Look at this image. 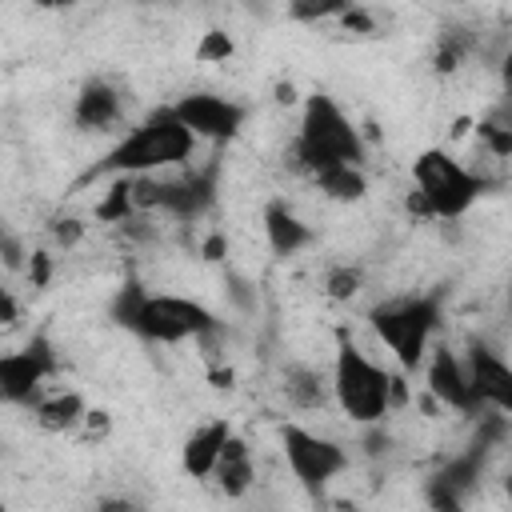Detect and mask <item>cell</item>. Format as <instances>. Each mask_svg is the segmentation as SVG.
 Wrapping results in <instances>:
<instances>
[{
  "label": "cell",
  "instance_id": "cell-29",
  "mask_svg": "<svg viewBox=\"0 0 512 512\" xmlns=\"http://www.w3.org/2000/svg\"><path fill=\"white\" fill-rule=\"evenodd\" d=\"M28 256H32V248L24 252V244L16 240V232H4V268L8 272H20L28 264Z\"/></svg>",
  "mask_w": 512,
  "mask_h": 512
},
{
  "label": "cell",
  "instance_id": "cell-23",
  "mask_svg": "<svg viewBox=\"0 0 512 512\" xmlns=\"http://www.w3.org/2000/svg\"><path fill=\"white\" fill-rule=\"evenodd\" d=\"M364 288V272L356 264H328L324 268V296L336 300V304H348L356 300Z\"/></svg>",
  "mask_w": 512,
  "mask_h": 512
},
{
  "label": "cell",
  "instance_id": "cell-26",
  "mask_svg": "<svg viewBox=\"0 0 512 512\" xmlns=\"http://www.w3.org/2000/svg\"><path fill=\"white\" fill-rule=\"evenodd\" d=\"M108 436H112V412L108 408H88L84 424L76 428V444L92 448V444H104Z\"/></svg>",
  "mask_w": 512,
  "mask_h": 512
},
{
  "label": "cell",
  "instance_id": "cell-9",
  "mask_svg": "<svg viewBox=\"0 0 512 512\" xmlns=\"http://www.w3.org/2000/svg\"><path fill=\"white\" fill-rule=\"evenodd\" d=\"M172 108L180 112V120L192 128L196 140L204 144H232L244 124H248V104L244 100H232L224 92H184L180 100H172Z\"/></svg>",
  "mask_w": 512,
  "mask_h": 512
},
{
  "label": "cell",
  "instance_id": "cell-6",
  "mask_svg": "<svg viewBox=\"0 0 512 512\" xmlns=\"http://www.w3.org/2000/svg\"><path fill=\"white\" fill-rule=\"evenodd\" d=\"M440 316H444L440 292H416V296H396V300L372 304L368 328L392 352V360L400 364V372L416 376L424 368L428 348L436 344Z\"/></svg>",
  "mask_w": 512,
  "mask_h": 512
},
{
  "label": "cell",
  "instance_id": "cell-31",
  "mask_svg": "<svg viewBox=\"0 0 512 512\" xmlns=\"http://www.w3.org/2000/svg\"><path fill=\"white\" fill-rule=\"evenodd\" d=\"M496 80H500V100L512 104V48L500 56V64H496Z\"/></svg>",
  "mask_w": 512,
  "mask_h": 512
},
{
  "label": "cell",
  "instance_id": "cell-2",
  "mask_svg": "<svg viewBox=\"0 0 512 512\" xmlns=\"http://www.w3.org/2000/svg\"><path fill=\"white\" fill-rule=\"evenodd\" d=\"M368 160V140L352 124V116L336 104L328 92H308L300 100V128L288 148V164L308 180L320 168L332 164H364Z\"/></svg>",
  "mask_w": 512,
  "mask_h": 512
},
{
  "label": "cell",
  "instance_id": "cell-34",
  "mask_svg": "<svg viewBox=\"0 0 512 512\" xmlns=\"http://www.w3.org/2000/svg\"><path fill=\"white\" fill-rule=\"evenodd\" d=\"M476 128V120L472 116H460V120H452V132H448V144H456V140H464L468 132Z\"/></svg>",
  "mask_w": 512,
  "mask_h": 512
},
{
  "label": "cell",
  "instance_id": "cell-3",
  "mask_svg": "<svg viewBox=\"0 0 512 512\" xmlns=\"http://www.w3.org/2000/svg\"><path fill=\"white\" fill-rule=\"evenodd\" d=\"M196 144L200 140L180 120V112L172 104H160L104 152V160L92 168V176H140V172L180 168L192 160Z\"/></svg>",
  "mask_w": 512,
  "mask_h": 512
},
{
  "label": "cell",
  "instance_id": "cell-27",
  "mask_svg": "<svg viewBox=\"0 0 512 512\" xmlns=\"http://www.w3.org/2000/svg\"><path fill=\"white\" fill-rule=\"evenodd\" d=\"M340 28H344L348 36H376V32H380V20H376V12H372V8L352 4V8L340 16Z\"/></svg>",
  "mask_w": 512,
  "mask_h": 512
},
{
  "label": "cell",
  "instance_id": "cell-35",
  "mask_svg": "<svg viewBox=\"0 0 512 512\" xmlns=\"http://www.w3.org/2000/svg\"><path fill=\"white\" fill-rule=\"evenodd\" d=\"M276 104H296V84H292V80H288V84H284V80L276 84Z\"/></svg>",
  "mask_w": 512,
  "mask_h": 512
},
{
  "label": "cell",
  "instance_id": "cell-24",
  "mask_svg": "<svg viewBox=\"0 0 512 512\" xmlns=\"http://www.w3.org/2000/svg\"><path fill=\"white\" fill-rule=\"evenodd\" d=\"M468 52H472V40H468V36H460V32L440 36V44H436V52H432V72H436V76H452V72L468 60Z\"/></svg>",
  "mask_w": 512,
  "mask_h": 512
},
{
  "label": "cell",
  "instance_id": "cell-8",
  "mask_svg": "<svg viewBox=\"0 0 512 512\" xmlns=\"http://www.w3.org/2000/svg\"><path fill=\"white\" fill-rule=\"evenodd\" d=\"M56 368L60 364H56V348H52L48 332H32L24 348L0 356V396H4V404L32 408L48 392V380L56 376Z\"/></svg>",
  "mask_w": 512,
  "mask_h": 512
},
{
  "label": "cell",
  "instance_id": "cell-18",
  "mask_svg": "<svg viewBox=\"0 0 512 512\" xmlns=\"http://www.w3.org/2000/svg\"><path fill=\"white\" fill-rule=\"evenodd\" d=\"M308 184L332 200V204H360L368 196V172L364 164H332V168H320L316 176H308Z\"/></svg>",
  "mask_w": 512,
  "mask_h": 512
},
{
  "label": "cell",
  "instance_id": "cell-22",
  "mask_svg": "<svg viewBox=\"0 0 512 512\" xmlns=\"http://www.w3.org/2000/svg\"><path fill=\"white\" fill-rule=\"evenodd\" d=\"M232 56H236V40H232V32H224V28H204L200 40H196V48H192V60H196L200 68L228 64Z\"/></svg>",
  "mask_w": 512,
  "mask_h": 512
},
{
  "label": "cell",
  "instance_id": "cell-30",
  "mask_svg": "<svg viewBox=\"0 0 512 512\" xmlns=\"http://www.w3.org/2000/svg\"><path fill=\"white\" fill-rule=\"evenodd\" d=\"M0 324H4V328H16V324H20V300H16L12 288L0 292Z\"/></svg>",
  "mask_w": 512,
  "mask_h": 512
},
{
  "label": "cell",
  "instance_id": "cell-36",
  "mask_svg": "<svg viewBox=\"0 0 512 512\" xmlns=\"http://www.w3.org/2000/svg\"><path fill=\"white\" fill-rule=\"evenodd\" d=\"M80 0H36V8H44V12H68V8H76Z\"/></svg>",
  "mask_w": 512,
  "mask_h": 512
},
{
  "label": "cell",
  "instance_id": "cell-5",
  "mask_svg": "<svg viewBox=\"0 0 512 512\" xmlns=\"http://www.w3.org/2000/svg\"><path fill=\"white\" fill-rule=\"evenodd\" d=\"M488 192L484 176L452 156L448 148H424L412 160V188H408V212L420 220H460L472 212V204Z\"/></svg>",
  "mask_w": 512,
  "mask_h": 512
},
{
  "label": "cell",
  "instance_id": "cell-17",
  "mask_svg": "<svg viewBox=\"0 0 512 512\" xmlns=\"http://www.w3.org/2000/svg\"><path fill=\"white\" fill-rule=\"evenodd\" d=\"M212 484H216V488H220L228 500H240V496H248V488L256 484L252 448H248V440H244L240 432H232V436H228V444H224V452H220V460H216Z\"/></svg>",
  "mask_w": 512,
  "mask_h": 512
},
{
  "label": "cell",
  "instance_id": "cell-7",
  "mask_svg": "<svg viewBox=\"0 0 512 512\" xmlns=\"http://www.w3.org/2000/svg\"><path fill=\"white\" fill-rule=\"evenodd\" d=\"M276 440H280V456H284L292 480L300 488H308V492H324L352 464L348 460V448L340 440H332L324 432H312V428H304L296 420L280 424L276 428Z\"/></svg>",
  "mask_w": 512,
  "mask_h": 512
},
{
  "label": "cell",
  "instance_id": "cell-16",
  "mask_svg": "<svg viewBox=\"0 0 512 512\" xmlns=\"http://www.w3.org/2000/svg\"><path fill=\"white\" fill-rule=\"evenodd\" d=\"M88 400L84 392L76 388H60V392H44L36 404H32V420L40 432H52V436H76V428L84 424L88 416Z\"/></svg>",
  "mask_w": 512,
  "mask_h": 512
},
{
  "label": "cell",
  "instance_id": "cell-38",
  "mask_svg": "<svg viewBox=\"0 0 512 512\" xmlns=\"http://www.w3.org/2000/svg\"><path fill=\"white\" fill-rule=\"evenodd\" d=\"M508 308H512V284H508Z\"/></svg>",
  "mask_w": 512,
  "mask_h": 512
},
{
  "label": "cell",
  "instance_id": "cell-1",
  "mask_svg": "<svg viewBox=\"0 0 512 512\" xmlns=\"http://www.w3.org/2000/svg\"><path fill=\"white\" fill-rule=\"evenodd\" d=\"M108 320L124 332H132L136 340L144 344H188V340H200L204 332L220 328L216 312L192 296H180V292H148L136 276H128L112 300H108Z\"/></svg>",
  "mask_w": 512,
  "mask_h": 512
},
{
  "label": "cell",
  "instance_id": "cell-19",
  "mask_svg": "<svg viewBox=\"0 0 512 512\" xmlns=\"http://www.w3.org/2000/svg\"><path fill=\"white\" fill-rule=\"evenodd\" d=\"M280 392H284V400H288L292 408L312 412V408H324V404L332 400V376L324 380V376H320L316 368H308V364H288Z\"/></svg>",
  "mask_w": 512,
  "mask_h": 512
},
{
  "label": "cell",
  "instance_id": "cell-32",
  "mask_svg": "<svg viewBox=\"0 0 512 512\" xmlns=\"http://www.w3.org/2000/svg\"><path fill=\"white\" fill-rule=\"evenodd\" d=\"M232 380H236V372H232L224 360L208 368V384H212V388H224V392H228V388H232Z\"/></svg>",
  "mask_w": 512,
  "mask_h": 512
},
{
  "label": "cell",
  "instance_id": "cell-28",
  "mask_svg": "<svg viewBox=\"0 0 512 512\" xmlns=\"http://www.w3.org/2000/svg\"><path fill=\"white\" fill-rule=\"evenodd\" d=\"M24 272H28V284H32L36 292L48 288V284H52V252H48V248H32Z\"/></svg>",
  "mask_w": 512,
  "mask_h": 512
},
{
  "label": "cell",
  "instance_id": "cell-10",
  "mask_svg": "<svg viewBox=\"0 0 512 512\" xmlns=\"http://www.w3.org/2000/svg\"><path fill=\"white\" fill-rule=\"evenodd\" d=\"M420 376H424V392H428L440 408L460 412V416H468V420H480V412H488L484 400H480L476 388H472V376H468L464 356H456L448 344H432V348H428Z\"/></svg>",
  "mask_w": 512,
  "mask_h": 512
},
{
  "label": "cell",
  "instance_id": "cell-37",
  "mask_svg": "<svg viewBox=\"0 0 512 512\" xmlns=\"http://www.w3.org/2000/svg\"><path fill=\"white\" fill-rule=\"evenodd\" d=\"M500 488H504V496H508V504H512V468L504 472V480H500Z\"/></svg>",
  "mask_w": 512,
  "mask_h": 512
},
{
  "label": "cell",
  "instance_id": "cell-20",
  "mask_svg": "<svg viewBox=\"0 0 512 512\" xmlns=\"http://www.w3.org/2000/svg\"><path fill=\"white\" fill-rule=\"evenodd\" d=\"M92 216L100 220V224H124V220H132L136 216V200H132V176H108V188L100 192V200H96V208H92Z\"/></svg>",
  "mask_w": 512,
  "mask_h": 512
},
{
  "label": "cell",
  "instance_id": "cell-13",
  "mask_svg": "<svg viewBox=\"0 0 512 512\" xmlns=\"http://www.w3.org/2000/svg\"><path fill=\"white\" fill-rule=\"evenodd\" d=\"M260 224H264V240L272 248V256H300L304 248L316 244V228L284 200V196H272L260 212Z\"/></svg>",
  "mask_w": 512,
  "mask_h": 512
},
{
  "label": "cell",
  "instance_id": "cell-11",
  "mask_svg": "<svg viewBox=\"0 0 512 512\" xmlns=\"http://www.w3.org/2000/svg\"><path fill=\"white\" fill-rule=\"evenodd\" d=\"M464 364H468L472 388L484 400V408L504 416V420H512V364L488 344H472L464 352Z\"/></svg>",
  "mask_w": 512,
  "mask_h": 512
},
{
  "label": "cell",
  "instance_id": "cell-14",
  "mask_svg": "<svg viewBox=\"0 0 512 512\" xmlns=\"http://www.w3.org/2000/svg\"><path fill=\"white\" fill-rule=\"evenodd\" d=\"M120 116H124V96L112 80L92 76L80 84V92L72 100V124L80 132H108L112 124H120Z\"/></svg>",
  "mask_w": 512,
  "mask_h": 512
},
{
  "label": "cell",
  "instance_id": "cell-33",
  "mask_svg": "<svg viewBox=\"0 0 512 512\" xmlns=\"http://www.w3.org/2000/svg\"><path fill=\"white\" fill-rule=\"evenodd\" d=\"M224 248H228L224 232H212V236L204 240V260H220V256H224Z\"/></svg>",
  "mask_w": 512,
  "mask_h": 512
},
{
  "label": "cell",
  "instance_id": "cell-15",
  "mask_svg": "<svg viewBox=\"0 0 512 512\" xmlns=\"http://www.w3.org/2000/svg\"><path fill=\"white\" fill-rule=\"evenodd\" d=\"M228 436H232V424H228L224 416H212V420L196 424V428L184 436V444H180V468H184V476H192V480H212L216 460H220Z\"/></svg>",
  "mask_w": 512,
  "mask_h": 512
},
{
  "label": "cell",
  "instance_id": "cell-4",
  "mask_svg": "<svg viewBox=\"0 0 512 512\" xmlns=\"http://www.w3.org/2000/svg\"><path fill=\"white\" fill-rule=\"evenodd\" d=\"M396 400H404L400 380L380 360H372L348 332H340L336 352H332V404L352 424L376 428L384 424Z\"/></svg>",
  "mask_w": 512,
  "mask_h": 512
},
{
  "label": "cell",
  "instance_id": "cell-25",
  "mask_svg": "<svg viewBox=\"0 0 512 512\" xmlns=\"http://www.w3.org/2000/svg\"><path fill=\"white\" fill-rule=\"evenodd\" d=\"M84 236H88V224H84L80 216H72V212H56V216L48 220V240H52L56 252H72V248H80Z\"/></svg>",
  "mask_w": 512,
  "mask_h": 512
},
{
  "label": "cell",
  "instance_id": "cell-21",
  "mask_svg": "<svg viewBox=\"0 0 512 512\" xmlns=\"http://www.w3.org/2000/svg\"><path fill=\"white\" fill-rule=\"evenodd\" d=\"M356 0H288L284 16L292 24H324V20H340Z\"/></svg>",
  "mask_w": 512,
  "mask_h": 512
},
{
  "label": "cell",
  "instance_id": "cell-12",
  "mask_svg": "<svg viewBox=\"0 0 512 512\" xmlns=\"http://www.w3.org/2000/svg\"><path fill=\"white\" fill-rule=\"evenodd\" d=\"M216 176L220 164H204V168H188L176 180H164V216L172 220H200L212 204H216Z\"/></svg>",
  "mask_w": 512,
  "mask_h": 512
}]
</instances>
